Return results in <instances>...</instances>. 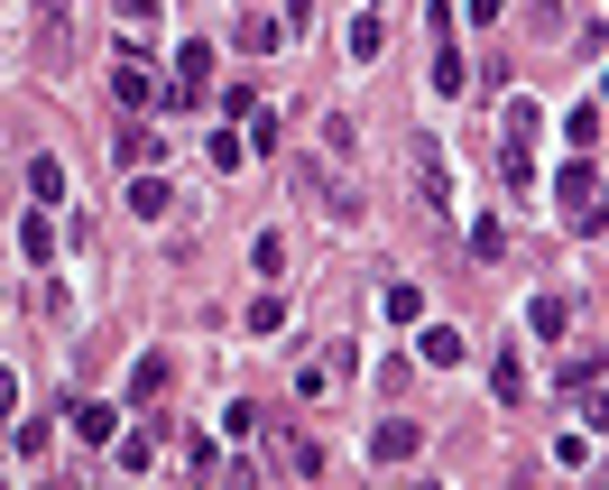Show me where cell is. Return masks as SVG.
<instances>
[{"mask_svg":"<svg viewBox=\"0 0 609 490\" xmlns=\"http://www.w3.org/2000/svg\"><path fill=\"white\" fill-rule=\"evenodd\" d=\"M536 102H508V112H498V176H508V186L526 195V176H536Z\"/></svg>","mask_w":609,"mask_h":490,"instance_id":"cell-1","label":"cell"},{"mask_svg":"<svg viewBox=\"0 0 609 490\" xmlns=\"http://www.w3.org/2000/svg\"><path fill=\"white\" fill-rule=\"evenodd\" d=\"M407 176H416V204H426V213H453V167H443V139H426V131H416L407 139Z\"/></svg>","mask_w":609,"mask_h":490,"instance_id":"cell-2","label":"cell"},{"mask_svg":"<svg viewBox=\"0 0 609 490\" xmlns=\"http://www.w3.org/2000/svg\"><path fill=\"white\" fill-rule=\"evenodd\" d=\"M203 84H213V38H185V46H176V84L157 93V112H195Z\"/></svg>","mask_w":609,"mask_h":490,"instance_id":"cell-3","label":"cell"},{"mask_svg":"<svg viewBox=\"0 0 609 490\" xmlns=\"http://www.w3.org/2000/svg\"><path fill=\"white\" fill-rule=\"evenodd\" d=\"M269 472H286V481H314V472H324V445H314L305 426H277V435H269Z\"/></svg>","mask_w":609,"mask_h":490,"instance_id":"cell-4","label":"cell"},{"mask_svg":"<svg viewBox=\"0 0 609 490\" xmlns=\"http://www.w3.org/2000/svg\"><path fill=\"white\" fill-rule=\"evenodd\" d=\"M416 453H426V426H416V417L369 426V462H416Z\"/></svg>","mask_w":609,"mask_h":490,"instance_id":"cell-5","label":"cell"},{"mask_svg":"<svg viewBox=\"0 0 609 490\" xmlns=\"http://www.w3.org/2000/svg\"><path fill=\"white\" fill-rule=\"evenodd\" d=\"M65 426L84 435V445H120V407H102V398H74V407H65Z\"/></svg>","mask_w":609,"mask_h":490,"instance_id":"cell-6","label":"cell"},{"mask_svg":"<svg viewBox=\"0 0 609 490\" xmlns=\"http://www.w3.org/2000/svg\"><path fill=\"white\" fill-rule=\"evenodd\" d=\"M112 102H120V112H148V102H157L148 56H120V65H112Z\"/></svg>","mask_w":609,"mask_h":490,"instance_id":"cell-7","label":"cell"},{"mask_svg":"<svg viewBox=\"0 0 609 490\" xmlns=\"http://www.w3.org/2000/svg\"><path fill=\"white\" fill-rule=\"evenodd\" d=\"M416 352H426V371H462V361H471V343H462L453 324H426V333H416Z\"/></svg>","mask_w":609,"mask_h":490,"instance_id":"cell-8","label":"cell"},{"mask_svg":"<svg viewBox=\"0 0 609 490\" xmlns=\"http://www.w3.org/2000/svg\"><path fill=\"white\" fill-rule=\"evenodd\" d=\"M112 453L129 462V472H148V462H157V453H167V417H157V426H129V435H120V445H112Z\"/></svg>","mask_w":609,"mask_h":490,"instance_id":"cell-9","label":"cell"},{"mask_svg":"<svg viewBox=\"0 0 609 490\" xmlns=\"http://www.w3.org/2000/svg\"><path fill=\"white\" fill-rule=\"evenodd\" d=\"M167 158V131H148V121H120V167H148Z\"/></svg>","mask_w":609,"mask_h":490,"instance_id":"cell-10","label":"cell"},{"mask_svg":"<svg viewBox=\"0 0 609 490\" xmlns=\"http://www.w3.org/2000/svg\"><path fill=\"white\" fill-rule=\"evenodd\" d=\"M277 38H286V19H241V29H231V46H241V56H277Z\"/></svg>","mask_w":609,"mask_h":490,"instance_id":"cell-11","label":"cell"},{"mask_svg":"<svg viewBox=\"0 0 609 490\" xmlns=\"http://www.w3.org/2000/svg\"><path fill=\"white\" fill-rule=\"evenodd\" d=\"M167 204H176V186H167V176H148V167H139V186H129V213H139V222H157Z\"/></svg>","mask_w":609,"mask_h":490,"instance_id":"cell-12","label":"cell"},{"mask_svg":"<svg viewBox=\"0 0 609 490\" xmlns=\"http://www.w3.org/2000/svg\"><path fill=\"white\" fill-rule=\"evenodd\" d=\"M564 324H573V296H536L526 305V333H536V343H554Z\"/></svg>","mask_w":609,"mask_h":490,"instance_id":"cell-13","label":"cell"},{"mask_svg":"<svg viewBox=\"0 0 609 490\" xmlns=\"http://www.w3.org/2000/svg\"><path fill=\"white\" fill-rule=\"evenodd\" d=\"M490 389H498V407H517V398H526V361H517V352H498V361H490Z\"/></svg>","mask_w":609,"mask_h":490,"instance_id":"cell-14","label":"cell"},{"mask_svg":"<svg viewBox=\"0 0 609 490\" xmlns=\"http://www.w3.org/2000/svg\"><path fill=\"white\" fill-rule=\"evenodd\" d=\"M167 379H176V371H167V361H157V352H148V361H139V371H129V398H148V407H157V398H167Z\"/></svg>","mask_w":609,"mask_h":490,"instance_id":"cell-15","label":"cell"},{"mask_svg":"<svg viewBox=\"0 0 609 490\" xmlns=\"http://www.w3.org/2000/svg\"><path fill=\"white\" fill-rule=\"evenodd\" d=\"M29 195L38 204H65V167L56 158H29Z\"/></svg>","mask_w":609,"mask_h":490,"instance_id":"cell-16","label":"cell"},{"mask_svg":"<svg viewBox=\"0 0 609 490\" xmlns=\"http://www.w3.org/2000/svg\"><path fill=\"white\" fill-rule=\"evenodd\" d=\"M250 269H259V278H286V241H277V231H259V241H250Z\"/></svg>","mask_w":609,"mask_h":490,"instance_id":"cell-17","label":"cell"},{"mask_svg":"<svg viewBox=\"0 0 609 490\" xmlns=\"http://www.w3.org/2000/svg\"><path fill=\"white\" fill-rule=\"evenodd\" d=\"M379 315H388V324H416V315H426V296H416V288H379Z\"/></svg>","mask_w":609,"mask_h":490,"instance_id":"cell-18","label":"cell"},{"mask_svg":"<svg viewBox=\"0 0 609 490\" xmlns=\"http://www.w3.org/2000/svg\"><path fill=\"white\" fill-rule=\"evenodd\" d=\"M351 56H360V65H379V56H388V38H379V19H351Z\"/></svg>","mask_w":609,"mask_h":490,"instance_id":"cell-19","label":"cell"},{"mask_svg":"<svg viewBox=\"0 0 609 490\" xmlns=\"http://www.w3.org/2000/svg\"><path fill=\"white\" fill-rule=\"evenodd\" d=\"M600 371H609V352H573V361H564V389H591Z\"/></svg>","mask_w":609,"mask_h":490,"instance_id":"cell-20","label":"cell"},{"mask_svg":"<svg viewBox=\"0 0 609 490\" xmlns=\"http://www.w3.org/2000/svg\"><path fill=\"white\" fill-rule=\"evenodd\" d=\"M259 426H269V417H259L250 398H231V407H222V435H231V445H241V435H259Z\"/></svg>","mask_w":609,"mask_h":490,"instance_id":"cell-21","label":"cell"},{"mask_svg":"<svg viewBox=\"0 0 609 490\" xmlns=\"http://www.w3.org/2000/svg\"><path fill=\"white\" fill-rule=\"evenodd\" d=\"M333 389V361H296V398H324Z\"/></svg>","mask_w":609,"mask_h":490,"instance_id":"cell-22","label":"cell"},{"mask_svg":"<svg viewBox=\"0 0 609 490\" xmlns=\"http://www.w3.org/2000/svg\"><path fill=\"white\" fill-rule=\"evenodd\" d=\"M564 131H573V148H591V139H600V93H591V102H581V112L564 121Z\"/></svg>","mask_w":609,"mask_h":490,"instance_id":"cell-23","label":"cell"},{"mask_svg":"<svg viewBox=\"0 0 609 490\" xmlns=\"http://www.w3.org/2000/svg\"><path fill=\"white\" fill-rule=\"evenodd\" d=\"M462 84H471V65L453 56V46H443V56H434V93H462Z\"/></svg>","mask_w":609,"mask_h":490,"instance_id":"cell-24","label":"cell"},{"mask_svg":"<svg viewBox=\"0 0 609 490\" xmlns=\"http://www.w3.org/2000/svg\"><path fill=\"white\" fill-rule=\"evenodd\" d=\"M250 148H286V121L277 112H250Z\"/></svg>","mask_w":609,"mask_h":490,"instance_id":"cell-25","label":"cell"},{"mask_svg":"<svg viewBox=\"0 0 609 490\" xmlns=\"http://www.w3.org/2000/svg\"><path fill=\"white\" fill-rule=\"evenodd\" d=\"M508 19V0H471V29H498Z\"/></svg>","mask_w":609,"mask_h":490,"instance_id":"cell-26","label":"cell"},{"mask_svg":"<svg viewBox=\"0 0 609 490\" xmlns=\"http://www.w3.org/2000/svg\"><path fill=\"white\" fill-rule=\"evenodd\" d=\"M10 417H19V379L0 371V426H10Z\"/></svg>","mask_w":609,"mask_h":490,"instance_id":"cell-27","label":"cell"},{"mask_svg":"<svg viewBox=\"0 0 609 490\" xmlns=\"http://www.w3.org/2000/svg\"><path fill=\"white\" fill-rule=\"evenodd\" d=\"M120 10H129V19H148V10H157V0H120Z\"/></svg>","mask_w":609,"mask_h":490,"instance_id":"cell-28","label":"cell"},{"mask_svg":"<svg viewBox=\"0 0 609 490\" xmlns=\"http://www.w3.org/2000/svg\"><path fill=\"white\" fill-rule=\"evenodd\" d=\"M600 102H609V74H600Z\"/></svg>","mask_w":609,"mask_h":490,"instance_id":"cell-29","label":"cell"},{"mask_svg":"<svg viewBox=\"0 0 609 490\" xmlns=\"http://www.w3.org/2000/svg\"><path fill=\"white\" fill-rule=\"evenodd\" d=\"M0 462H10V445H0Z\"/></svg>","mask_w":609,"mask_h":490,"instance_id":"cell-30","label":"cell"}]
</instances>
